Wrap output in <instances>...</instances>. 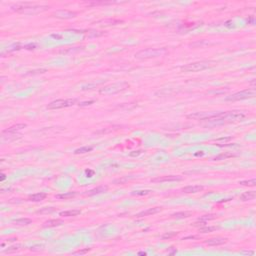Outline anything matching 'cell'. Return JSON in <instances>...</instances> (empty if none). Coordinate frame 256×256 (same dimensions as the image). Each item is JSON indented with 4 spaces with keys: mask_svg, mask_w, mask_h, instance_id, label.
Instances as JSON below:
<instances>
[{
    "mask_svg": "<svg viewBox=\"0 0 256 256\" xmlns=\"http://www.w3.org/2000/svg\"><path fill=\"white\" fill-rule=\"evenodd\" d=\"M48 6L44 5H35V4H30V3H24V4H19V5L13 6L12 9L15 10L19 13H24V14H29V15H35L39 14L43 11L47 10Z\"/></svg>",
    "mask_w": 256,
    "mask_h": 256,
    "instance_id": "obj_1",
    "label": "cell"
},
{
    "mask_svg": "<svg viewBox=\"0 0 256 256\" xmlns=\"http://www.w3.org/2000/svg\"><path fill=\"white\" fill-rule=\"evenodd\" d=\"M167 53L165 48H147L135 53V58L137 59H149V58H156L163 56Z\"/></svg>",
    "mask_w": 256,
    "mask_h": 256,
    "instance_id": "obj_2",
    "label": "cell"
},
{
    "mask_svg": "<svg viewBox=\"0 0 256 256\" xmlns=\"http://www.w3.org/2000/svg\"><path fill=\"white\" fill-rule=\"evenodd\" d=\"M213 64L214 62L212 61H199L183 66L181 67V70L184 72H198V71H203L210 68L211 66H213Z\"/></svg>",
    "mask_w": 256,
    "mask_h": 256,
    "instance_id": "obj_3",
    "label": "cell"
},
{
    "mask_svg": "<svg viewBox=\"0 0 256 256\" xmlns=\"http://www.w3.org/2000/svg\"><path fill=\"white\" fill-rule=\"evenodd\" d=\"M245 117V114L240 111H227V112H221L219 117L216 120L221 121H227V122H232V121H239Z\"/></svg>",
    "mask_w": 256,
    "mask_h": 256,
    "instance_id": "obj_4",
    "label": "cell"
},
{
    "mask_svg": "<svg viewBox=\"0 0 256 256\" xmlns=\"http://www.w3.org/2000/svg\"><path fill=\"white\" fill-rule=\"evenodd\" d=\"M129 87V84L126 82H120V83H114L108 85V86H105L100 89L101 94H105V95H108V94H115L118 93L120 91L125 90L126 88Z\"/></svg>",
    "mask_w": 256,
    "mask_h": 256,
    "instance_id": "obj_5",
    "label": "cell"
},
{
    "mask_svg": "<svg viewBox=\"0 0 256 256\" xmlns=\"http://www.w3.org/2000/svg\"><path fill=\"white\" fill-rule=\"evenodd\" d=\"M255 96V89H245L240 92H237L232 94V95L226 97L227 101H239V100H244L248 99V98H252Z\"/></svg>",
    "mask_w": 256,
    "mask_h": 256,
    "instance_id": "obj_6",
    "label": "cell"
},
{
    "mask_svg": "<svg viewBox=\"0 0 256 256\" xmlns=\"http://www.w3.org/2000/svg\"><path fill=\"white\" fill-rule=\"evenodd\" d=\"M76 103V99H58L55 101H52L49 103L47 108L48 109H60V108H65V107L72 106Z\"/></svg>",
    "mask_w": 256,
    "mask_h": 256,
    "instance_id": "obj_7",
    "label": "cell"
},
{
    "mask_svg": "<svg viewBox=\"0 0 256 256\" xmlns=\"http://www.w3.org/2000/svg\"><path fill=\"white\" fill-rule=\"evenodd\" d=\"M52 15L58 19H70V18H74L77 14H76V12H73V11L60 9V10L54 11L52 13Z\"/></svg>",
    "mask_w": 256,
    "mask_h": 256,
    "instance_id": "obj_8",
    "label": "cell"
},
{
    "mask_svg": "<svg viewBox=\"0 0 256 256\" xmlns=\"http://www.w3.org/2000/svg\"><path fill=\"white\" fill-rule=\"evenodd\" d=\"M182 180V177L175 176V175H169V176H161L152 179V182L154 183H162V182H171V181H180Z\"/></svg>",
    "mask_w": 256,
    "mask_h": 256,
    "instance_id": "obj_9",
    "label": "cell"
},
{
    "mask_svg": "<svg viewBox=\"0 0 256 256\" xmlns=\"http://www.w3.org/2000/svg\"><path fill=\"white\" fill-rule=\"evenodd\" d=\"M227 239L226 238H222V237H214V238H210L207 241H205V243L209 245V246H218V245H222L224 243H226Z\"/></svg>",
    "mask_w": 256,
    "mask_h": 256,
    "instance_id": "obj_10",
    "label": "cell"
},
{
    "mask_svg": "<svg viewBox=\"0 0 256 256\" xmlns=\"http://www.w3.org/2000/svg\"><path fill=\"white\" fill-rule=\"evenodd\" d=\"M161 211V208L160 207H153V208H149V209H146L144 211H142V212H139L136 217L138 218H141V217H144V216H149V215H153V214H156Z\"/></svg>",
    "mask_w": 256,
    "mask_h": 256,
    "instance_id": "obj_11",
    "label": "cell"
},
{
    "mask_svg": "<svg viewBox=\"0 0 256 256\" xmlns=\"http://www.w3.org/2000/svg\"><path fill=\"white\" fill-rule=\"evenodd\" d=\"M202 189H203V186H201V185H190V186L184 187L183 189H182V191L184 193H188V194H190V193L200 192Z\"/></svg>",
    "mask_w": 256,
    "mask_h": 256,
    "instance_id": "obj_12",
    "label": "cell"
},
{
    "mask_svg": "<svg viewBox=\"0 0 256 256\" xmlns=\"http://www.w3.org/2000/svg\"><path fill=\"white\" fill-rule=\"evenodd\" d=\"M25 127H26V124L25 123H19V124L13 125V126L9 127L8 129H6L3 133H15L17 131H19V130H22V129L25 128Z\"/></svg>",
    "mask_w": 256,
    "mask_h": 256,
    "instance_id": "obj_13",
    "label": "cell"
},
{
    "mask_svg": "<svg viewBox=\"0 0 256 256\" xmlns=\"http://www.w3.org/2000/svg\"><path fill=\"white\" fill-rule=\"evenodd\" d=\"M46 196H47L46 193L40 192V193H36V194L31 195V196L29 197V200H30V201H34V202H39V201L45 199Z\"/></svg>",
    "mask_w": 256,
    "mask_h": 256,
    "instance_id": "obj_14",
    "label": "cell"
},
{
    "mask_svg": "<svg viewBox=\"0 0 256 256\" xmlns=\"http://www.w3.org/2000/svg\"><path fill=\"white\" fill-rule=\"evenodd\" d=\"M63 224V221L59 219H53V220H48L45 223H44V227H56V226H60Z\"/></svg>",
    "mask_w": 256,
    "mask_h": 256,
    "instance_id": "obj_15",
    "label": "cell"
},
{
    "mask_svg": "<svg viewBox=\"0 0 256 256\" xmlns=\"http://www.w3.org/2000/svg\"><path fill=\"white\" fill-rule=\"evenodd\" d=\"M255 191H247L242 193L240 195V199L242 201H248V200H252L255 198Z\"/></svg>",
    "mask_w": 256,
    "mask_h": 256,
    "instance_id": "obj_16",
    "label": "cell"
},
{
    "mask_svg": "<svg viewBox=\"0 0 256 256\" xmlns=\"http://www.w3.org/2000/svg\"><path fill=\"white\" fill-rule=\"evenodd\" d=\"M81 213L80 210H76V209H72V210H67V211H63V212H60V216H64V217H71V216H77L78 214Z\"/></svg>",
    "mask_w": 256,
    "mask_h": 256,
    "instance_id": "obj_17",
    "label": "cell"
},
{
    "mask_svg": "<svg viewBox=\"0 0 256 256\" xmlns=\"http://www.w3.org/2000/svg\"><path fill=\"white\" fill-rule=\"evenodd\" d=\"M192 215L191 212H188V211H181V212H176L174 213L172 216L176 219H183V218H188Z\"/></svg>",
    "mask_w": 256,
    "mask_h": 256,
    "instance_id": "obj_18",
    "label": "cell"
},
{
    "mask_svg": "<svg viewBox=\"0 0 256 256\" xmlns=\"http://www.w3.org/2000/svg\"><path fill=\"white\" fill-rule=\"evenodd\" d=\"M32 222V220L29 219V218H20V219H17V220H14L13 223H15L16 225H20V226H25V225H28Z\"/></svg>",
    "mask_w": 256,
    "mask_h": 256,
    "instance_id": "obj_19",
    "label": "cell"
},
{
    "mask_svg": "<svg viewBox=\"0 0 256 256\" xmlns=\"http://www.w3.org/2000/svg\"><path fill=\"white\" fill-rule=\"evenodd\" d=\"M93 149L92 146H84L81 148H78L74 151L75 154H83V153H87V152H90Z\"/></svg>",
    "mask_w": 256,
    "mask_h": 256,
    "instance_id": "obj_20",
    "label": "cell"
},
{
    "mask_svg": "<svg viewBox=\"0 0 256 256\" xmlns=\"http://www.w3.org/2000/svg\"><path fill=\"white\" fill-rule=\"evenodd\" d=\"M76 195V193L75 192H67V193H64V194H59V195H57V198H59V199H70V198H72V197H74Z\"/></svg>",
    "mask_w": 256,
    "mask_h": 256,
    "instance_id": "obj_21",
    "label": "cell"
},
{
    "mask_svg": "<svg viewBox=\"0 0 256 256\" xmlns=\"http://www.w3.org/2000/svg\"><path fill=\"white\" fill-rule=\"evenodd\" d=\"M216 218V216L213 214H209V215H204V216H201L198 221H201V222H206V221H209V220H213Z\"/></svg>",
    "mask_w": 256,
    "mask_h": 256,
    "instance_id": "obj_22",
    "label": "cell"
},
{
    "mask_svg": "<svg viewBox=\"0 0 256 256\" xmlns=\"http://www.w3.org/2000/svg\"><path fill=\"white\" fill-rule=\"evenodd\" d=\"M21 249V245H14V246H11L9 247L8 249H5L4 250V253H12V252H16V251H18Z\"/></svg>",
    "mask_w": 256,
    "mask_h": 256,
    "instance_id": "obj_23",
    "label": "cell"
},
{
    "mask_svg": "<svg viewBox=\"0 0 256 256\" xmlns=\"http://www.w3.org/2000/svg\"><path fill=\"white\" fill-rule=\"evenodd\" d=\"M219 227L216 226H212V227H203V228H199V232L201 233H208V232H212L214 230H217Z\"/></svg>",
    "mask_w": 256,
    "mask_h": 256,
    "instance_id": "obj_24",
    "label": "cell"
},
{
    "mask_svg": "<svg viewBox=\"0 0 256 256\" xmlns=\"http://www.w3.org/2000/svg\"><path fill=\"white\" fill-rule=\"evenodd\" d=\"M107 189L106 187H98V188H96V189H93V190H91V191H89V193H88V195H94V194H98V193H101V192H104L105 190Z\"/></svg>",
    "mask_w": 256,
    "mask_h": 256,
    "instance_id": "obj_25",
    "label": "cell"
},
{
    "mask_svg": "<svg viewBox=\"0 0 256 256\" xmlns=\"http://www.w3.org/2000/svg\"><path fill=\"white\" fill-rule=\"evenodd\" d=\"M234 155L233 154H231V153H223V154H220V155H218L217 157H215L214 158V160L215 161H218V160H223V159H226V158H229V157H233Z\"/></svg>",
    "mask_w": 256,
    "mask_h": 256,
    "instance_id": "obj_26",
    "label": "cell"
},
{
    "mask_svg": "<svg viewBox=\"0 0 256 256\" xmlns=\"http://www.w3.org/2000/svg\"><path fill=\"white\" fill-rule=\"evenodd\" d=\"M240 184L244 186H255L256 184V180L255 179H251V180H245V181H241Z\"/></svg>",
    "mask_w": 256,
    "mask_h": 256,
    "instance_id": "obj_27",
    "label": "cell"
},
{
    "mask_svg": "<svg viewBox=\"0 0 256 256\" xmlns=\"http://www.w3.org/2000/svg\"><path fill=\"white\" fill-rule=\"evenodd\" d=\"M176 235H177V232H168V233H165L162 236V239H171V238L175 237Z\"/></svg>",
    "mask_w": 256,
    "mask_h": 256,
    "instance_id": "obj_28",
    "label": "cell"
},
{
    "mask_svg": "<svg viewBox=\"0 0 256 256\" xmlns=\"http://www.w3.org/2000/svg\"><path fill=\"white\" fill-rule=\"evenodd\" d=\"M91 249L90 248H85V249H82V250H79V251H76V252H74L73 254L74 255H82V254H85V253H87V252H89V251H90Z\"/></svg>",
    "mask_w": 256,
    "mask_h": 256,
    "instance_id": "obj_29",
    "label": "cell"
},
{
    "mask_svg": "<svg viewBox=\"0 0 256 256\" xmlns=\"http://www.w3.org/2000/svg\"><path fill=\"white\" fill-rule=\"evenodd\" d=\"M92 103H93V101H88V102H82V103H81V104H80V105H81V106H84V105H89V104H92Z\"/></svg>",
    "mask_w": 256,
    "mask_h": 256,
    "instance_id": "obj_30",
    "label": "cell"
},
{
    "mask_svg": "<svg viewBox=\"0 0 256 256\" xmlns=\"http://www.w3.org/2000/svg\"><path fill=\"white\" fill-rule=\"evenodd\" d=\"M4 179H5V175L3 174V175H2V180H4Z\"/></svg>",
    "mask_w": 256,
    "mask_h": 256,
    "instance_id": "obj_31",
    "label": "cell"
}]
</instances>
